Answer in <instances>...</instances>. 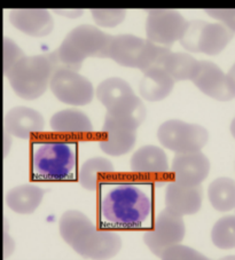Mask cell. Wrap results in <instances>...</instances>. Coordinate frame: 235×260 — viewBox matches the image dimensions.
Returning a JSON list of instances; mask_svg holds the SVG:
<instances>
[{
  "instance_id": "cell-1",
  "label": "cell",
  "mask_w": 235,
  "mask_h": 260,
  "mask_svg": "<svg viewBox=\"0 0 235 260\" xmlns=\"http://www.w3.org/2000/svg\"><path fill=\"white\" fill-rule=\"evenodd\" d=\"M62 240L85 258H111L122 249V239L114 232L98 231L84 213L70 210L65 212L58 222Z\"/></svg>"
},
{
  "instance_id": "cell-2",
  "label": "cell",
  "mask_w": 235,
  "mask_h": 260,
  "mask_svg": "<svg viewBox=\"0 0 235 260\" xmlns=\"http://www.w3.org/2000/svg\"><path fill=\"white\" fill-rule=\"evenodd\" d=\"M103 218L111 225L137 228L146 221L152 212V203L142 190L123 185L108 192L101 204Z\"/></svg>"
},
{
  "instance_id": "cell-3",
  "label": "cell",
  "mask_w": 235,
  "mask_h": 260,
  "mask_svg": "<svg viewBox=\"0 0 235 260\" xmlns=\"http://www.w3.org/2000/svg\"><path fill=\"white\" fill-rule=\"evenodd\" d=\"M112 36L99 30L96 26L83 24L76 26L63 39L56 54L62 69L78 71L89 57H108Z\"/></svg>"
},
{
  "instance_id": "cell-4",
  "label": "cell",
  "mask_w": 235,
  "mask_h": 260,
  "mask_svg": "<svg viewBox=\"0 0 235 260\" xmlns=\"http://www.w3.org/2000/svg\"><path fill=\"white\" fill-rule=\"evenodd\" d=\"M97 96L107 109L106 117L138 128L146 117V108L128 82L119 77L99 84Z\"/></svg>"
},
{
  "instance_id": "cell-5",
  "label": "cell",
  "mask_w": 235,
  "mask_h": 260,
  "mask_svg": "<svg viewBox=\"0 0 235 260\" xmlns=\"http://www.w3.org/2000/svg\"><path fill=\"white\" fill-rule=\"evenodd\" d=\"M170 52L166 46H160L149 39L133 35L112 36L108 57L126 68L139 69L142 73L154 66H160Z\"/></svg>"
},
{
  "instance_id": "cell-6",
  "label": "cell",
  "mask_w": 235,
  "mask_h": 260,
  "mask_svg": "<svg viewBox=\"0 0 235 260\" xmlns=\"http://www.w3.org/2000/svg\"><path fill=\"white\" fill-rule=\"evenodd\" d=\"M54 74V67L47 55L24 56L14 66L7 78L17 96L35 100L46 92Z\"/></svg>"
},
{
  "instance_id": "cell-7",
  "label": "cell",
  "mask_w": 235,
  "mask_h": 260,
  "mask_svg": "<svg viewBox=\"0 0 235 260\" xmlns=\"http://www.w3.org/2000/svg\"><path fill=\"white\" fill-rule=\"evenodd\" d=\"M76 165V156L65 142H43L34 148L31 173L38 180H65Z\"/></svg>"
},
{
  "instance_id": "cell-8",
  "label": "cell",
  "mask_w": 235,
  "mask_h": 260,
  "mask_svg": "<svg viewBox=\"0 0 235 260\" xmlns=\"http://www.w3.org/2000/svg\"><path fill=\"white\" fill-rule=\"evenodd\" d=\"M233 36L234 32L224 24L195 20L188 22L179 42L189 52L217 55L224 51Z\"/></svg>"
},
{
  "instance_id": "cell-9",
  "label": "cell",
  "mask_w": 235,
  "mask_h": 260,
  "mask_svg": "<svg viewBox=\"0 0 235 260\" xmlns=\"http://www.w3.org/2000/svg\"><path fill=\"white\" fill-rule=\"evenodd\" d=\"M157 139L166 149L175 154L201 151L209 139L207 129L197 124H189L183 120H166L159 127Z\"/></svg>"
},
{
  "instance_id": "cell-10",
  "label": "cell",
  "mask_w": 235,
  "mask_h": 260,
  "mask_svg": "<svg viewBox=\"0 0 235 260\" xmlns=\"http://www.w3.org/2000/svg\"><path fill=\"white\" fill-rule=\"evenodd\" d=\"M49 88L58 101L70 106H86L94 96L92 83L71 69L56 70L51 78Z\"/></svg>"
},
{
  "instance_id": "cell-11",
  "label": "cell",
  "mask_w": 235,
  "mask_h": 260,
  "mask_svg": "<svg viewBox=\"0 0 235 260\" xmlns=\"http://www.w3.org/2000/svg\"><path fill=\"white\" fill-rule=\"evenodd\" d=\"M185 233L183 217L165 208L157 216L152 230L143 234V242L154 254L161 257L166 249L184 240Z\"/></svg>"
},
{
  "instance_id": "cell-12",
  "label": "cell",
  "mask_w": 235,
  "mask_h": 260,
  "mask_svg": "<svg viewBox=\"0 0 235 260\" xmlns=\"http://www.w3.org/2000/svg\"><path fill=\"white\" fill-rule=\"evenodd\" d=\"M188 21L173 10H151L146 20L147 39L169 47L182 39Z\"/></svg>"
},
{
  "instance_id": "cell-13",
  "label": "cell",
  "mask_w": 235,
  "mask_h": 260,
  "mask_svg": "<svg viewBox=\"0 0 235 260\" xmlns=\"http://www.w3.org/2000/svg\"><path fill=\"white\" fill-rule=\"evenodd\" d=\"M192 82L202 93L217 101L226 102L235 98L233 80L214 62L200 61V68Z\"/></svg>"
},
{
  "instance_id": "cell-14",
  "label": "cell",
  "mask_w": 235,
  "mask_h": 260,
  "mask_svg": "<svg viewBox=\"0 0 235 260\" xmlns=\"http://www.w3.org/2000/svg\"><path fill=\"white\" fill-rule=\"evenodd\" d=\"M175 181L186 186H200L210 172V162L201 151L177 154L172 160Z\"/></svg>"
},
{
  "instance_id": "cell-15",
  "label": "cell",
  "mask_w": 235,
  "mask_h": 260,
  "mask_svg": "<svg viewBox=\"0 0 235 260\" xmlns=\"http://www.w3.org/2000/svg\"><path fill=\"white\" fill-rule=\"evenodd\" d=\"M203 201L201 186H186L171 181L165 190V208L178 216H191L200 211Z\"/></svg>"
},
{
  "instance_id": "cell-16",
  "label": "cell",
  "mask_w": 235,
  "mask_h": 260,
  "mask_svg": "<svg viewBox=\"0 0 235 260\" xmlns=\"http://www.w3.org/2000/svg\"><path fill=\"white\" fill-rule=\"evenodd\" d=\"M135 131L137 128L130 125L106 117L99 147L105 154L114 157L124 155L134 147Z\"/></svg>"
},
{
  "instance_id": "cell-17",
  "label": "cell",
  "mask_w": 235,
  "mask_h": 260,
  "mask_svg": "<svg viewBox=\"0 0 235 260\" xmlns=\"http://www.w3.org/2000/svg\"><path fill=\"white\" fill-rule=\"evenodd\" d=\"M7 133L19 139H28L44 129V118L37 110L28 107H15L4 118Z\"/></svg>"
},
{
  "instance_id": "cell-18",
  "label": "cell",
  "mask_w": 235,
  "mask_h": 260,
  "mask_svg": "<svg viewBox=\"0 0 235 260\" xmlns=\"http://www.w3.org/2000/svg\"><path fill=\"white\" fill-rule=\"evenodd\" d=\"M8 17L14 28L31 37H44L54 28L53 17L46 10H13Z\"/></svg>"
},
{
  "instance_id": "cell-19",
  "label": "cell",
  "mask_w": 235,
  "mask_h": 260,
  "mask_svg": "<svg viewBox=\"0 0 235 260\" xmlns=\"http://www.w3.org/2000/svg\"><path fill=\"white\" fill-rule=\"evenodd\" d=\"M175 80L166 73L162 66H154L143 71V77L139 85V92L143 99L157 102L169 96Z\"/></svg>"
},
{
  "instance_id": "cell-20",
  "label": "cell",
  "mask_w": 235,
  "mask_h": 260,
  "mask_svg": "<svg viewBox=\"0 0 235 260\" xmlns=\"http://www.w3.org/2000/svg\"><path fill=\"white\" fill-rule=\"evenodd\" d=\"M131 169L139 174H163L169 170L168 156L156 146H143L131 158Z\"/></svg>"
},
{
  "instance_id": "cell-21",
  "label": "cell",
  "mask_w": 235,
  "mask_h": 260,
  "mask_svg": "<svg viewBox=\"0 0 235 260\" xmlns=\"http://www.w3.org/2000/svg\"><path fill=\"white\" fill-rule=\"evenodd\" d=\"M45 191L35 185H21L12 188L6 194V205L19 214H31L43 201Z\"/></svg>"
},
{
  "instance_id": "cell-22",
  "label": "cell",
  "mask_w": 235,
  "mask_h": 260,
  "mask_svg": "<svg viewBox=\"0 0 235 260\" xmlns=\"http://www.w3.org/2000/svg\"><path fill=\"white\" fill-rule=\"evenodd\" d=\"M51 128L58 133H90L93 129L90 118L83 111L66 109L54 114L51 118Z\"/></svg>"
},
{
  "instance_id": "cell-23",
  "label": "cell",
  "mask_w": 235,
  "mask_h": 260,
  "mask_svg": "<svg viewBox=\"0 0 235 260\" xmlns=\"http://www.w3.org/2000/svg\"><path fill=\"white\" fill-rule=\"evenodd\" d=\"M160 66L163 67L166 70V73L175 82H180V80H193L198 68H200V61L194 59L189 54L173 53L170 51L163 57Z\"/></svg>"
},
{
  "instance_id": "cell-24",
  "label": "cell",
  "mask_w": 235,
  "mask_h": 260,
  "mask_svg": "<svg viewBox=\"0 0 235 260\" xmlns=\"http://www.w3.org/2000/svg\"><path fill=\"white\" fill-rule=\"evenodd\" d=\"M208 197L217 211H232L235 209V181L227 177L217 178L208 188Z\"/></svg>"
},
{
  "instance_id": "cell-25",
  "label": "cell",
  "mask_w": 235,
  "mask_h": 260,
  "mask_svg": "<svg viewBox=\"0 0 235 260\" xmlns=\"http://www.w3.org/2000/svg\"><path fill=\"white\" fill-rule=\"evenodd\" d=\"M114 172V165L107 158L93 157L87 159L79 169L78 181L84 189H97L100 174Z\"/></svg>"
},
{
  "instance_id": "cell-26",
  "label": "cell",
  "mask_w": 235,
  "mask_h": 260,
  "mask_svg": "<svg viewBox=\"0 0 235 260\" xmlns=\"http://www.w3.org/2000/svg\"><path fill=\"white\" fill-rule=\"evenodd\" d=\"M211 241L218 249L235 248V216H226L217 221L211 231Z\"/></svg>"
},
{
  "instance_id": "cell-27",
  "label": "cell",
  "mask_w": 235,
  "mask_h": 260,
  "mask_svg": "<svg viewBox=\"0 0 235 260\" xmlns=\"http://www.w3.org/2000/svg\"><path fill=\"white\" fill-rule=\"evenodd\" d=\"M91 14L96 23L103 28H114L124 21V10H92Z\"/></svg>"
},
{
  "instance_id": "cell-28",
  "label": "cell",
  "mask_w": 235,
  "mask_h": 260,
  "mask_svg": "<svg viewBox=\"0 0 235 260\" xmlns=\"http://www.w3.org/2000/svg\"><path fill=\"white\" fill-rule=\"evenodd\" d=\"M25 55L22 49L8 37L4 38V74L7 77L11 70Z\"/></svg>"
},
{
  "instance_id": "cell-29",
  "label": "cell",
  "mask_w": 235,
  "mask_h": 260,
  "mask_svg": "<svg viewBox=\"0 0 235 260\" xmlns=\"http://www.w3.org/2000/svg\"><path fill=\"white\" fill-rule=\"evenodd\" d=\"M160 258L162 259H205L204 255L189 246L174 244L166 249Z\"/></svg>"
},
{
  "instance_id": "cell-30",
  "label": "cell",
  "mask_w": 235,
  "mask_h": 260,
  "mask_svg": "<svg viewBox=\"0 0 235 260\" xmlns=\"http://www.w3.org/2000/svg\"><path fill=\"white\" fill-rule=\"evenodd\" d=\"M205 13L235 34V10H205Z\"/></svg>"
},
{
  "instance_id": "cell-31",
  "label": "cell",
  "mask_w": 235,
  "mask_h": 260,
  "mask_svg": "<svg viewBox=\"0 0 235 260\" xmlns=\"http://www.w3.org/2000/svg\"><path fill=\"white\" fill-rule=\"evenodd\" d=\"M228 76L230 77V79L233 80V83L235 84V63L232 66V68L229 69V71H228Z\"/></svg>"
},
{
  "instance_id": "cell-32",
  "label": "cell",
  "mask_w": 235,
  "mask_h": 260,
  "mask_svg": "<svg viewBox=\"0 0 235 260\" xmlns=\"http://www.w3.org/2000/svg\"><path fill=\"white\" fill-rule=\"evenodd\" d=\"M230 133H232L233 138L235 139V118L232 120V123H230Z\"/></svg>"
}]
</instances>
